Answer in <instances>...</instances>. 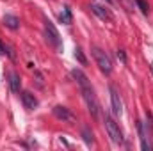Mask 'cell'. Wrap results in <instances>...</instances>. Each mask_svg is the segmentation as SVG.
Here are the masks:
<instances>
[{
	"label": "cell",
	"mask_w": 153,
	"mask_h": 151,
	"mask_svg": "<svg viewBox=\"0 0 153 151\" xmlns=\"http://www.w3.org/2000/svg\"><path fill=\"white\" fill-rule=\"evenodd\" d=\"M71 75H73V78L76 80V84H78V87H80L82 98H84V101H85V105H87L91 115H93L94 119H98V117H100V103H98V98H96V94H94V89H93L89 78L84 75L80 70H73Z\"/></svg>",
	"instance_id": "6da1fadb"
},
{
	"label": "cell",
	"mask_w": 153,
	"mask_h": 151,
	"mask_svg": "<svg viewBox=\"0 0 153 151\" xmlns=\"http://www.w3.org/2000/svg\"><path fill=\"white\" fill-rule=\"evenodd\" d=\"M91 52H93V57H94V61H96V64H98V68H100V71L102 73H105V75H109V73H112V59L109 57V53L107 52H103L102 48H98V46H93L91 48Z\"/></svg>",
	"instance_id": "7a4b0ae2"
},
{
	"label": "cell",
	"mask_w": 153,
	"mask_h": 151,
	"mask_svg": "<svg viewBox=\"0 0 153 151\" xmlns=\"http://www.w3.org/2000/svg\"><path fill=\"white\" fill-rule=\"evenodd\" d=\"M103 121H105V130H107V133H109L111 141H112L114 144H123V133H121V130H119L117 123L114 121V117H112L111 114H105Z\"/></svg>",
	"instance_id": "3957f363"
},
{
	"label": "cell",
	"mask_w": 153,
	"mask_h": 151,
	"mask_svg": "<svg viewBox=\"0 0 153 151\" xmlns=\"http://www.w3.org/2000/svg\"><path fill=\"white\" fill-rule=\"evenodd\" d=\"M45 36H46V41H48L57 52L62 50V39H61V36H59L55 25H53L50 20H45Z\"/></svg>",
	"instance_id": "277c9868"
},
{
	"label": "cell",
	"mask_w": 153,
	"mask_h": 151,
	"mask_svg": "<svg viewBox=\"0 0 153 151\" xmlns=\"http://www.w3.org/2000/svg\"><path fill=\"white\" fill-rule=\"evenodd\" d=\"M89 9L100 18V20H105V21H111V20H114V16H112V13H111V9H105L103 5H100V4H91L89 5Z\"/></svg>",
	"instance_id": "5b68a950"
},
{
	"label": "cell",
	"mask_w": 153,
	"mask_h": 151,
	"mask_svg": "<svg viewBox=\"0 0 153 151\" xmlns=\"http://www.w3.org/2000/svg\"><path fill=\"white\" fill-rule=\"evenodd\" d=\"M53 115L57 117V119H61V121H64V123H75L76 117L73 114L70 112L66 107H61V105H57V107H53Z\"/></svg>",
	"instance_id": "8992f818"
},
{
	"label": "cell",
	"mask_w": 153,
	"mask_h": 151,
	"mask_svg": "<svg viewBox=\"0 0 153 151\" xmlns=\"http://www.w3.org/2000/svg\"><path fill=\"white\" fill-rule=\"evenodd\" d=\"M22 103H23V107H25L27 110H34V109H38V105H39L38 98H36L30 91H23V93H22Z\"/></svg>",
	"instance_id": "52a82bcc"
},
{
	"label": "cell",
	"mask_w": 153,
	"mask_h": 151,
	"mask_svg": "<svg viewBox=\"0 0 153 151\" xmlns=\"http://www.w3.org/2000/svg\"><path fill=\"white\" fill-rule=\"evenodd\" d=\"M137 130H139V139H141V148H143V151H152V144H150V139H148V133L144 130V123L143 121L137 123Z\"/></svg>",
	"instance_id": "ba28073f"
},
{
	"label": "cell",
	"mask_w": 153,
	"mask_h": 151,
	"mask_svg": "<svg viewBox=\"0 0 153 151\" xmlns=\"http://www.w3.org/2000/svg\"><path fill=\"white\" fill-rule=\"evenodd\" d=\"M109 93H111V103H112V110L116 115H121L123 114V103L119 100V94L116 93L114 87H109Z\"/></svg>",
	"instance_id": "9c48e42d"
},
{
	"label": "cell",
	"mask_w": 153,
	"mask_h": 151,
	"mask_svg": "<svg viewBox=\"0 0 153 151\" xmlns=\"http://www.w3.org/2000/svg\"><path fill=\"white\" fill-rule=\"evenodd\" d=\"M9 87L13 93H20V87H22V78L16 71H11L9 73Z\"/></svg>",
	"instance_id": "30bf717a"
},
{
	"label": "cell",
	"mask_w": 153,
	"mask_h": 151,
	"mask_svg": "<svg viewBox=\"0 0 153 151\" xmlns=\"http://www.w3.org/2000/svg\"><path fill=\"white\" fill-rule=\"evenodd\" d=\"M4 25L11 30H18L20 29V20L14 16V14H5L4 16Z\"/></svg>",
	"instance_id": "8fae6325"
},
{
	"label": "cell",
	"mask_w": 153,
	"mask_h": 151,
	"mask_svg": "<svg viewBox=\"0 0 153 151\" xmlns=\"http://www.w3.org/2000/svg\"><path fill=\"white\" fill-rule=\"evenodd\" d=\"M59 20L64 23V25H71V21H73V16H71V11L68 9V7H64L62 11H61V14H59Z\"/></svg>",
	"instance_id": "7c38bea8"
},
{
	"label": "cell",
	"mask_w": 153,
	"mask_h": 151,
	"mask_svg": "<svg viewBox=\"0 0 153 151\" xmlns=\"http://www.w3.org/2000/svg\"><path fill=\"white\" fill-rule=\"evenodd\" d=\"M75 59L78 61V62H80V64H82V66H85V64H87V59H85L84 52H82V50H80L78 46L75 48Z\"/></svg>",
	"instance_id": "4fadbf2b"
},
{
	"label": "cell",
	"mask_w": 153,
	"mask_h": 151,
	"mask_svg": "<svg viewBox=\"0 0 153 151\" xmlns=\"http://www.w3.org/2000/svg\"><path fill=\"white\" fill-rule=\"evenodd\" d=\"M135 4H137V7L141 9V13H143V14H148L150 5H148V2H146V0H135Z\"/></svg>",
	"instance_id": "5bb4252c"
},
{
	"label": "cell",
	"mask_w": 153,
	"mask_h": 151,
	"mask_svg": "<svg viewBox=\"0 0 153 151\" xmlns=\"http://www.w3.org/2000/svg\"><path fill=\"white\" fill-rule=\"evenodd\" d=\"M82 135H84V141H85L87 144H93V133L89 132V128H84V130H82Z\"/></svg>",
	"instance_id": "9a60e30c"
},
{
	"label": "cell",
	"mask_w": 153,
	"mask_h": 151,
	"mask_svg": "<svg viewBox=\"0 0 153 151\" xmlns=\"http://www.w3.org/2000/svg\"><path fill=\"white\" fill-rule=\"evenodd\" d=\"M117 59H121V62H126V55L123 50H117Z\"/></svg>",
	"instance_id": "2e32d148"
},
{
	"label": "cell",
	"mask_w": 153,
	"mask_h": 151,
	"mask_svg": "<svg viewBox=\"0 0 153 151\" xmlns=\"http://www.w3.org/2000/svg\"><path fill=\"white\" fill-rule=\"evenodd\" d=\"M5 53H7V46L0 41V55H5Z\"/></svg>",
	"instance_id": "e0dca14e"
},
{
	"label": "cell",
	"mask_w": 153,
	"mask_h": 151,
	"mask_svg": "<svg viewBox=\"0 0 153 151\" xmlns=\"http://www.w3.org/2000/svg\"><path fill=\"white\" fill-rule=\"evenodd\" d=\"M123 4H125V5H126V7H128V0H123Z\"/></svg>",
	"instance_id": "ac0fdd59"
},
{
	"label": "cell",
	"mask_w": 153,
	"mask_h": 151,
	"mask_svg": "<svg viewBox=\"0 0 153 151\" xmlns=\"http://www.w3.org/2000/svg\"><path fill=\"white\" fill-rule=\"evenodd\" d=\"M150 70H152V75H153V62L150 64Z\"/></svg>",
	"instance_id": "d6986e66"
},
{
	"label": "cell",
	"mask_w": 153,
	"mask_h": 151,
	"mask_svg": "<svg viewBox=\"0 0 153 151\" xmlns=\"http://www.w3.org/2000/svg\"><path fill=\"white\" fill-rule=\"evenodd\" d=\"M105 2H111V0H105Z\"/></svg>",
	"instance_id": "ffe728a7"
}]
</instances>
